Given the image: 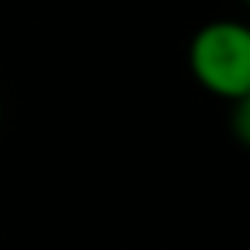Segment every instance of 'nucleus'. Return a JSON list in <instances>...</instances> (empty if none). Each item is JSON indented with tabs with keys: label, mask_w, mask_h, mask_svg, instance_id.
<instances>
[{
	"label": "nucleus",
	"mask_w": 250,
	"mask_h": 250,
	"mask_svg": "<svg viewBox=\"0 0 250 250\" xmlns=\"http://www.w3.org/2000/svg\"><path fill=\"white\" fill-rule=\"evenodd\" d=\"M188 72L216 100H240L250 93V24L209 21L188 42Z\"/></svg>",
	"instance_id": "f257e3e1"
},
{
	"label": "nucleus",
	"mask_w": 250,
	"mask_h": 250,
	"mask_svg": "<svg viewBox=\"0 0 250 250\" xmlns=\"http://www.w3.org/2000/svg\"><path fill=\"white\" fill-rule=\"evenodd\" d=\"M229 130H233L236 144H243L250 151V93H243L240 100L229 103Z\"/></svg>",
	"instance_id": "f03ea898"
},
{
	"label": "nucleus",
	"mask_w": 250,
	"mask_h": 250,
	"mask_svg": "<svg viewBox=\"0 0 250 250\" xmlns=\"http://www.w3.org/2000/svg\"><path fill=\"white\" fill-rule=\"evenodd\" d=\"M0 127H4V103H0Z\"/></svg>",
	"instance_id": "7ed1b4c3"
},
{
	"label": "nucleus",
	"mask_w": 250,
	"mask_h": 250,
	"mask_svg": "<svg viewBox=\"0 0 250 250\" xmlns=\"http://www.w3.org/2000/svg\"><path fill=\"white\" fill-rule=\"evenodd\" d=\"M243 4H247V7H250V0H243Z\"/></svg>",
	"instance_id": "20e7f679"
}]
</instances>
